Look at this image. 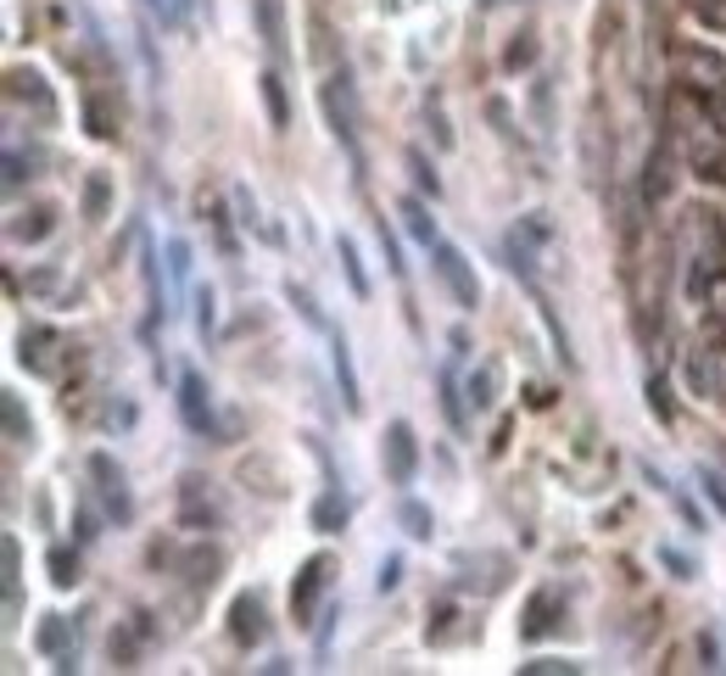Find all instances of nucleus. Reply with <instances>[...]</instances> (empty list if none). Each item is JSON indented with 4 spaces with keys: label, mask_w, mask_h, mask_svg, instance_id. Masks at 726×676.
<instances>
[{
    "label": "nucleus",
    "mask_w": 726,
    "mask_h": 676,
    "mask_svg": "<svg viewBox=\"0 0 726 676\" xmlns=\"http://www.w3.org/2000/svg\"><path fill=\"white\" fill-rule=\"evenodd\" d=\"M7 101H12V107H18V101H34V107H40V129L56 124V101H51V90H45V78H40V73L12 67V73H7Z\"/></svg>",
    "instance_id": "nucleus-7"
},
{
    "label": "nucleus",
    "mask_w": 726,
    "mask_h": 676,
    "mask_svg": "<svg viewBox=\"0 0 726 676\" xmlns=\"http://www.w3.org/2000/svg\"><path fill=\"white\" fill-rule=\"evenodd\" d=\"M403 526H408V537H430V515L419 503H403Z\"/></svg>",
    "instance_id": "nucleus-31"
},
{
    "label": "nucleus",
    "mask_w": 726,
    "mask_h": 676,
    "mask_svg": "<svg viewBox=\"0 0 726 676\" xmlns=\"http://www.w3.org/2000/svg\"><path fill=\"white\" fill-rule=\"evenodd\" d=\"M140 7H151V12H157V0H140Z\"/></svg>",
    "instance_id": "nucleus-37"
},
{
    "label": "nucleus",
    "mask_w": 726,
    "mask_h": 676,
    "mask_svg": "<svg viewBox=\"0 0 726 676\" xmlns=\"http://www.w3.org/2000/svg\"><path fill=\"white\" fill-rule=\"evenodd\" d=\"M397 570H403L397 559H386V565H381V593H392V587H397Z\"/></svg>",
    "instance_id": "nucleus-36"
},
{
    "label": "nucleus",
    "mask_w": 726,
    "mask_h": 676,
    "mask_svg": "<svg viewBox=\"0 0 726 676\" xmlns=\"http://www.w3.org/2000/svg\"><path fill=\"white\" fill-rule=\"evenodd\" d=\"M414 174H419V185H425V191H430V196H436V191H441V185H436V174H430V168H425V157H419V151H414Z\"/></svg>",
    "instance_id": "nucleus-35"
},
{
    "label": "nucleus",
    "mask_w": 726,
    "mask_h": 676,
    "mask_svg": "<svg viewBox=\"0 0 726 676\" xmlns=\"http://www.w3.org/2000/svg\"><path fill=\"white\" fill-rule=\"evenodd\" d=\"M34 643H40V654H56L62 665H73L78 626H73V621H62V615H45V621H40V632H34Z\"/></svg>",
    "instance_id": "nucleus-13"
},
{
    "label": "nucleus",
    "mask_w": 726,
    "mask_h": 676,
    "mask_svg": "<svg viewBox=\"0 0 726 676\" xmlns=\"http://www.w3.org/2000/svg\"><path fill=\"white\" fill-rule=\"evenodd\" d=\"M263 107H268V124H275V129H286V124H291V112H286V84H280V73H263Z\"/></svg>",
    "instance_id": "nucleus-20"
},
{
    "label": "nucleus",
    "mask_w": 726,
    "mask_h": 676,
    "mask_svg": "<svg viewBox=\"0 0 726 676\" xmlns=\"http://www.w3.org/2000/svg\"><path fill=\"white\" fill-rule=\"evenodd\" d=\"M397 213H403V224H408V235H414L419 246H436V240H441V235H436V218H430L425 202H403Z\"/></svg>",
    "instance_id": "nucleus-19"
},
{
    "label": "nucleus",
    "mask_w": 726,
    "mask_h": 676,
    "mask_svg": "<svg viewBox=\"0 0 726 676\" xmlns=\"http://www.w3.org/2000/svg\"><path fill=\"white\" fill-rule=\"evenodd\" d=\"M643 191H649V202H660L671 191V151L665 146H660V157H649V185Z\"/></svg>",
    "instance_id": "nucleus-22"
},
{
    "label": "nucleus",
    "mask_w": 726,
    "mask_h": 676,
    "mask_svg": "<svg viewBox=\"0 0 726 676\" xmlns=\"http://www.w3.org/2000/svg\"><path fill=\"white\" fill-rule=\"evenodd\" d=\"M687 380L698 397H726V353L720 347H698L687 358Z\"/></svg>",
    "instance_id": "nucleus-9"
},
{
    "label": "nucleus",
    "mask_w": 726,
    "mask_h": 676,
    "mask_svg": "<svg viewBox=\"0 0 726 676\" xmlns=\"http://www.w3.org/2000/svg\"><path fill=\"white\" fill-rule=\"evenodd\" d=\"M330 559L319 554V559H308L302 565V576H297V587H291V615H297V626H313L319 621V604H324V593H330Z\"/></svg>",
    "instance_id": "nucleus-3"
},
{
    "label": "nucleus",
    "mask_w": 726,
    "mask_h": 676,
    "mask_svg": "<svg viewBox=\"0 0 726 676\" xmlns=\"http://www.w3.org/2000/svg\"><path fill=\"white\" fill-rule=\"evenodd\" d=\"M7 437H12V442H29V419H23V403H18V397H7Z\"/></svg>",
    "instance_id": "nucleus-28"
},
{
    "label": "nucleus",
    "mask_w": 726,
    "mask_h": 676,
    "mask_svg": "<svg viewBox=\"0 0 726 676\" xmlns=\"http://www.w3.org/2000/svg\"><path fill=\"white\" fill-rule=\"evenodd\" d=\"M698 297H704L709 319H715V324H726V269H720V275H715V280H709V286H704Z\"/></svg>",
    "instance_id": "nucleus-25"
},
{
    "label": "nucleus",
    "mask_w": 726,
    "mask_h": 676,
    "mask_svg": "<svg viewBox=\"0 0 726 676\" xmlns=\"http://www.w3.org/2000/svg\"><path fill=\"white\" fill-rule=\"evenodd\" d=\"M18 570H23V554H18V543L7 537V615H18Z\"/></svg>",
    "instance_id": "nucleus-26"
},
{
    "label": "nucleus",
    "mask_w": 726,
    "mask_h": 676,
    "mask_svg": "<svg viewBox=\"0 0 726 676\" xmlns=\"http://www.w3.org/2000/svg\"><path fill=\"white\" fill-rule=\"evenodd\" d=\"M335 380H341V397H346V408H363V397H357V380H352V358H346V342H335Z\"/></svg>",
    "instance_id": "nucleus-23"
},
{
    "label": "nucleus",
    "mask_w": 726,
    "mask_h": 676,
    "mask_svg": "<svg viewBox=\"0 0 726 676\" xmlns=\"http://www.w3.org/2000/svg\"><path fill=\"white\" fill-rule=\"evenodd\" d=\"M414 470H419V442H414V426H408V419H392V426H386V475H392L397 486H408V481H414Z\"/></svg>",
    "instance_id": "nucleus-4"
},
{
    "label": "nucleus",
    "mask_w": 726,
    "mask_h": 676,
    "mask_svg": "<svg viewBox=\"0 0 726 676\" xmlns=\"http://www.w3.org/2000/svg\"><path fill=\"white\" fill-rule=\"evenodd\" d=\"M51 229H56V207H34L12 218V240H45Z\"/></svg>",
    "instance_id": "nucleus-18"
},
{
    "label": "nucleus",
    "mask_w": 726,
    "mask_h": 676,
    "mask_svg": "<svg viewBox=\"0 0 726 676\" xmlns=\"http://www.w3.org/2000/svg\"><path fill=\"white\" fill-rule=\"evenodd\" d=\"M341 264H346V280H352V291L357 297H370V275H363V264H357V246L341 235Z\"/></svg>",
    "instance_id": "nucleus-24"
},
{
    "label": "nucleus",
    "mask_w": 726,
    "mask_h": 676,
    "mask_svg": "<svg viewBox=\"0 0 726 676\" xmlns=\"http://www.w3.org/2000/svg\"><path fill=\"white\" fill-rule=\"evenodd\" d=\"M51 581H56V587H73V581H78V565H73L62 548L51 554Z\"/></svg>",
    "instance_id": "nucleus-30"
},
{
    "label": "nucleus",
    "mask_w": 726,
    "mask_h": 676,
    "mask_svg": "<svg viewBox=\"0 0 726 676\" xmlns=\"http://www.w3.org/2000/svg\"><path fill=\"white\" fill-rule=\"evenodd\" d=\"M430 251H436V275H441V286L452 291V302H459V308H476V302H481V286H476L470 258H465V251L452 246V240H436Z\"/></svg>",
    "instance_id": "nucleus-2"
},
{
    "label": "nucleus",
    "mask_w": 726,
    "mask_h": 676,
    "mask_svg": "<svg viewBox=\"0 0 726 676\" xmlns=\"http://www.w3.org/2000/svg\"><path fill=\"white\" fill-rule=\"evenodd\" d=\"M531 676H559V670H576V665H565V659H536V665H525Z\"/></svg>",
    "instance_id": "nucleus-34"
},
{
    "label": "nucleus",
    "mask_w": 726,
    "mask_h": 676,
    "mask_svg": "<svg viewBox=\"0 0 726 676\" xmlns=\"http://www.w3.org/2000/svg\"><path fill=\"white\" fill-rule=\"evenodd\" d=\"M67 353V335L62 330H45V324H34V330H23V364L34 369V375H56V358Z\"/></svg>",
    "instance_id": "nucleus-6"
},
{
    "label": "nucleus",
    "mask_w": 726,
    "mask_h": 676,
    "mask_svg": "<svg viewBox=\"0 0 726 676\" xmlns=\"http://www.w3.org/2000/svg\"><path fill=\"white\" fill-rule=\"evenodd\" d=\"M157 18L179 29V23H185V18H191V0H157Z\"/></svg>",
    "instance_id": "nucleus-32"
},
{
    "label": "nucleus",
    "mask_w": 726,
    "mask_h": 676,
    "mask_svg": "<svg viewBox=\"0 0 726 676\" xmlns=\"http://www.w3.org/2000/svg\"><path fill=\"white\" fill-rule=\"evenodd\" d=\"M682 78H687V90L720 96V90H726V56H715V51H687V56H682Z\"/></svg>",
    "instance_id": "nucleus-8"
},
{
    "label": "nucleus",
    "mask_w": 726,
    "mask_h": 676,
    "mask_svg": "<svg viewBox=\"0 0 726 676\" xmlns=\"http://www.w3.org/2000/svg\"><path fill=\"white\" fill-rule=\"evenodd\" d=\"M229 632H235V643H263V599L257 593H246V599H235V610H229Z\"/></svg>",
    "instance_id": "nucleus-14"
},
{
    "label": "nucleus",
    "mask_w": 726,
    "mask_h": 676,
    "mask_svg": "<svg viewBox=\"0 0 726 676\" xmlns=\"http://www.w3.org/2000/svg\"><path fill=\"white\" fill-rule=\"evenodd\" d=\"M498 386H503V364H498V358H481V369H470V403H476V408H492V403H498Z\"/></svg>",
    "instance_id": "nucleus-16"
},
{
    "label": "nucleus",
    "mask_w": 726,
    "mask_h": 676,
    "mask_svg": "<svg viewBox=\"0 0 726 676\" xmlns=\"http://www.w3.org/2000/svg\"><path fill=\"white\" fill-rule=\"evenodd\" d=\"M179 414L196 437H218V414H213V391L202 386V375H185L179 380Z\"/></svg>",
    "instance_id": "nucleus-5"
},
{
    "label": "nucleus",
    "mask_w": 726,
    "mask_h": 676,
    "mask_svg": "<svg viewBox=\"0 0 726 676\" xmlns=\"http://www.w3.org/2000/svg\"><path fill=\"white\" fill-rule=\"evenodd\" d=\"M554 610H565V599H559V587H542V593L531 599V610H525V626H520V637H548L559 621H554Z\"/></svg>",
    "instance_id": "nucleus-12"
},
{
    "label": "nucleus",
    "mask_w": 726,
    "mask_h": 676,
    "mask_svg": "<svg viewBox=\"0 0 726 676\" xmlns=\"http://www.w3.org/2000/svg\"><path fill=\"white\" fill-rule=\"evenodd\" d=\"M313 526H319V532H341V526H346V503H341L335 492H324V497L313 503Z\"/></svg>",
    "instance_id": "nucleus-21"
},
{
    "label": "nucleus",
    "mask_w": 726,
    "mask_h": 676,
    "mask_svg": "<svg viewBox=\"0 0 726 676\" xmlns=\"http://www.w3.org/2000/svg\"><path fill=\"white\" fill-rule=\"evenodd\" d=\"M168 264H173V280H191V246L185 240H168Z\"/></svg>",
    "instance_id": "nucleus-29"
},
{
    "label": "nucleus",
    "mask_w": 726,
    "mask_h": 676,
    "mask_svg": "<svg viewBox=\"0 0 726 676\" xmlns=\"http://www.w3.org/2000/svg\"><path fill=\"white\" fill-rule=\"evenodd\" d=\"M202 486H207L202 475H185V492H179V497H185V521H191V526L218 521V503H213V492H202Z\"/></svg>",
    "instance_id": "nucleus-15"
},
{
    "label": "nucleus",
    "mask_w": 726,
    "mask_h": 676,
    "mask_svg": "<svg viewBox=\"0 0 726 676\" xmlns=\"http://www.w3.org/2000/svg\"><path fill=\"white\" fill-rule=\"evenodd\" d=\"M676 246H682V264H687V291L698 297V291L726 269V229H720V218H715L709 207H698V213L682 218Z\"/></svg>",
    "instance_id": "nucleus-1"
},
{
    "label": "nucleus",
    "mask_w": 726,
    "mask_h": 676,
    "mask_svg": "<svg viewBox=\"0 0 726 676\" xmlns=\"http://www.w3.org/2000/svg\"><path fill=\"white\" fill-rule=\"evenodd\" d=\"M196 308H202V313H196V330L207 335V330H213V291H196Z\"/></svg>",
    "instance_id": "nucleus-33"
},
{
    "label": "nucleus",
    "mask_w": 726,
    "mask_h": 676,
    "mask_svg": "<svg viewBox=\"0 0 726 676\" xmlns=\"http://www.w3.org/2000/svg\"><path fill=\"white\" fill-rule=\"evenodd\" d=\"M257 23H263V45L286 51V7L280 0H257Z\"/></svg>",
    "instance_id": "nucleus-17"
},
{
    "label": "nucleus",
    "mask_w": 726,
    "mask_h": 676,
    "mask_svg": "<svg viewBox=\"0 0 726 676\" xmlns=\"http://www.w3.org/2000/svg\"><path fill=\"white\" fill-rule=\"evenodd\" d=\"M89 475H96L102 486V503H107V521H129V492H124V470L107 459V453H96V459H89Z\"/></svg>",
    "instance_id": "nucleus-10"
},
{
    "label": "nucleus",
    "mask_w": 726,
    "mask_h": 676,
    "mask_svg": "<svg viewBox=\"0 0 726 676\" xmlns=\"http://www.w3.org/2000/svg\"><path fill=\"white\" fill-rule=\"evenodd\" d=\"M324 112H330L335 135L346 140V151L357 157V112H352V90H346V78H330V84H324Z\"/></svg>",
    "instance_id": "nucleus-11"
},
{
    "label": "nucleus",
    "mask_w": 726,
    "mask_h": 676,
    "mask_svg": "<svg viewBox=\"0 0 726 676\" xmlns=\"http://www.w3.org/2000/svg\"><path fill=\"white\" fill-rule=\"evenodd\" d=\"M107 213V180L89 174V191H84V218H102Z\"/></svg>",
    "instance_id": "nucleus-27"
}]
</instances>
